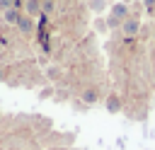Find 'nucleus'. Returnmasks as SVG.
I'll return each mask as SVG.
<instances>
[{"mask_svg":"<svg viewBox=\"0 0 155 150\" xmlns=\"http://www.w3.org/2000/svg\"><path fill=\"white\" fill-rule=\"evenodd\" d=\"M121 29H124V34H126V36H136V34H138V29H140V22H138L136 17H126V19H124V24H121Z\"/></svg>","mask_w":155,"mask_h":150,"instance_id":"obj_1","label":"nucleus"},{"mask_svg":"<svg viewBox=\"0 0 155 150\" xmlns=\"http://www.w3.org/2000/svg\"><path fill=\"white\" fill-rule=\"evenodd\" d=\"M104 106H107L109 114H119V111H121V97H119V94H109L107 102H104Z\"/></svg>","mask_w":155,"mask_h":150,"instance_id":"obj_2","label":"nucleus"},{"mask_svg":"<svg viewBox=\"0 0 155 150\" xmlns=\"http://www.w3.org/2000/svg\"><path fill=\"white\" fill-rule=\"evenodd\" d=\"M24 15H29L31 19L41 15V0H27L24 2Z\"/></svg>","mask_w":155,"mask_h":150,"instance_id":"obj_3","label":"nucleus"},{"mask_svg":"<svg viewBox=\"0 0 155 150\" xmlns=\"http://www.w3.org/2000/svg\"><path fill=\"white\" fill-rule=\"evenodd\" d=\"M17 29H19L22 34H31V31H34V19H31L29 15H22L19 22H17Z\"/></svg>","mask_w":155,"mask_h":150,"instance_id":"obj_4","label":"nucleus"},{"mask_svg":"<svg viewBox=\"0 0 155 150\" xmlns=\"http://www.w3.org/2000/svg\"><path fill=\"white\" fill-rule=\"evenodd\" d=\"M19 17H22L19 7H10V10H5V22H7V24H15V27H17Z\"/></svg>","mask_w":155,"mask_h":150,"instance_id":"obj_5","label":"nucleus"},{"mask_svg":"<svg viewBox=\"0 0 155 150\" xmlns=\"http://www.w3.org/2000/svg\"><path fill=\"white\" fill-rule=\"evenodd\" d=\"M97 99H99L97 87H90V90H85V92H82V102H85V104H94Z\"/></svg>","mask_w":155,"mask_h":150,"instance_id":"obj_6","label":"nucleus"},{"mask_svg":"<svg viewBox=\"0 0 155 150\" xmlns=\"http://www.w3.org/2000/svg\"><path fill=\"white\" fill-rule=\"evenodd\" d=\"M104 5H107L104 0H92V5H90V7H92L94 12H102V10H104Z\"/></svg>","mask_w":155,"mask_h":150,"instance_id":"obj_7","label":"nucleus"},{"mask_svg":"<svg viewBox=\"0 0 155 150\" xmlns=\"http://www.w3.org/2000/svg\"><path fill=\"white\" fill-rule=\"evenodd\" d=\"M0 82H5V70L0 68Z\"/></svg>","mask_w":155,"mask_h":150,"instance_id":"obj_8","label":"nucleus"},{"mask_svg":"<svg viewBox=\"0 0 155 150\" xmlns=\"http://www.w3.org/2000/svg\"><path fill=\"white\" fill-rule=\"evenodd\" d=\"M10 2H12V5H15V7H19V0H10Z\"/></svg>","mask_w":155,"mask_h":150,"instance_id":"obj_9","label":"nucleus"},{"mask_svg":"<svg viewBox=\"0 0 155 150\" xmlns=\"http://www.w3.org/2000/svg\"><path fill=\"white\" fill-rule=\"evenodd\" d=\"M41 2H48V0H41Z\"/></svg>","mask_w":155,"mask_h":150,"instance_id":"obj_10","label":"nucleus"}]
</instances>
